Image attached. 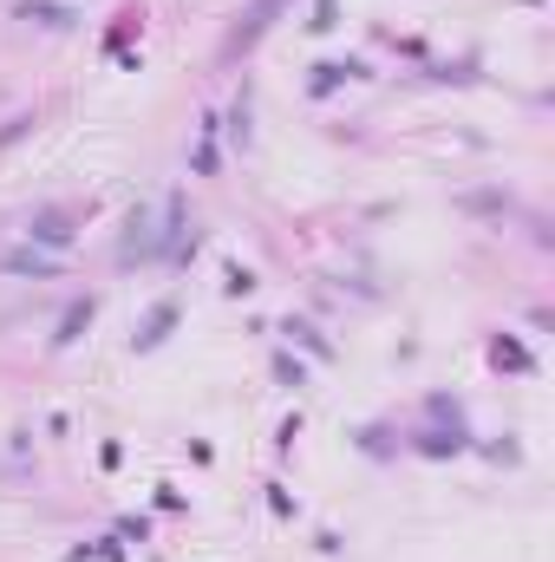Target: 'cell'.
<instances>
[{
	"label": "cell",
	"instance_id": "obj_2",
	"mask_svg": "<svg viewBox=\"0 0 555 562\" xmlns=\"http://www.w3.org/2000/svg\"><path fill=\"white\" fill-rule=\"evenodd\" d=\"M0 269H7V276H53V262H46V256H26V249H20V256H0Z\"/></svg>",
	"mask_w": 555,
	"mask_h": 562
},
{
	"label": "cell",
	"instance_id": "obj_1",
	"mask_svg": "<svg viewBox=\"0 0 555 562\" xmlns=\"http://www.w3.org/2000/svg\"><path fill=\"white\" fill-rule=\"evenodd\" d=\"M20 20H46V26H66V20H79L66 0H20Z\"/></svg>",
	"mask_w": 555,
	"mask_h": 562
}]
</instances>
